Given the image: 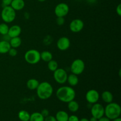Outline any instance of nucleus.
<instances>
[{
	"mask_svg": "<svg viewBox=\"0 0 121 121\" xmlns=\"http://www.w3.org/2000/svg\"><path fill=\"white\" fill-rule=\"evenodd\" d=\"M36 90L38 97L41 100L49 99L53 93V86L47 82H43L39 83Z\"/></svg>",
	"mask_w": 121,
	"mask_h": 121,
	"instance_id": "obj_2",
	"label": "nucleus"
},
{
	"mask_svg": "<svg viewBox=\"0 0 121 121\" xmlns=\"http://www.w3.org/2000/svg\"><path fill=\"white\" fill-rule=\"evenodd\" d=\"M98 121V119H97V118H95V117H92L89 120V121Z\"/></svg>",
	"mask_w": 121,
	"mask_h": 121,
	"instance_id": "obj_35",
	"label": "nucleus"
},
{
	"mask_svg": "<svg viewBox=\"0 0 121 121\" xmlns=\"http://www.w3.org/2000/svg\"><path fill=\"white\" fill-rule=\"evenodd\" d=\"M41 114L42 115L43 117L44 118H46L47 116L49 115V111H48V110L47 109H43L42 111H41Z\"/></svg>",
	"mask_w": 121,
	"mask_h": 121,
	"instance_id": "obj_31",
	"label": "nucleus"
},
{
	"mask_svg": "<svg viewBox=\"0 0 121 121\" xmlns=\"http://www.w3.org/2000/svg\"><path fill=\"white\" fill-rule=\"evenodd\" d=\"M65 22V18L61 17H58L56 19V22L59 26H62L64 24Z\"/></svg>",
	"mask_w": 121,
	"mask_h": 121,
	"instance_id": "obj_28",
	"label": "nucleus"
},
{
	"mask_svg": "<svg viewBox=\"0 0 121 121\" xmlns=\"http://www.w3.org/2000/svg\"><path fill=\"white\" fill-rule=\"evenodd\" d=\"M47 64V67H48V70H50L52 72H54L56 70H57L58 69V63L56 60H51L50 61H49Z\"/></svg>",
	"mask_w": 121,
	"mask_h": 121,
	"instance_id": "obj_25",
	"label": "nucleus"
},
{
	"mask_svg": "<svg viewBox=\"0 0 121 121\" xmlns=\"http://www.w3.org/2000/svg\"><path fill=\"white\" fill-rule=\"evenodd\" d=\"M12 1L13 0H2V4L3 7H5V6L10 5Z\"/></svg>",
	"mask_w": 121,
	"mask_h": 121,
	"instance_id": "obj_30",
	"label": "nucleus"
},
{
	"mask_svg": "<svg viewBox=\"0 0 121 121\" xmlns=\"http://www.w3.org/2000/svg\"><path fill=\"white\" fill-rule=\"evenodd\" d=\"M111 119H109L108 118H107L106 117H101L100 118H99V119H98V121H111Z\"/></svg>",
	"mask_w": 121,
	"mask_h": 121,
	"instance_id": "obj_34",
	"label": "nucleus"
},
{
	"mask_svg": "<svg viewBox=\"0 0 121 121\" xmlns=\"http://www.w3.org/2000/svg\"><path fill=\"white\" fill-rule=\"evenodd\" d=\"M17 53H18V52H17V50L16 48H12V47H11V48L9 49V52H8V54H9V55L11 57L16 56L17 54Z\"/></svg>",
	"mask_w": 121,
	"mask_h": 121,
	"instance_id": "obj_27",
	"label": "nucleus"
},
{
	"mask_svg": "<svg viewBox=\"0 0 121 121\" xmlns=\"http://www.w3.org/2000/svg\"><path fill=\"white\" fill-rule=\"evenodd\" d=\"M84 27V22L80 19H74L72 20L69 25L70 30L72 32L78 33L81 31Z\"/></svg>",
	"mask_w": 121,
	"mask_h": 121,
	"instance_id": "obj_10",
	"label": "nucleus"
},
{
	"mask_svg": "<svg viewBox=\"0 0 121 121\" xmlns=\"http://www.w3.org/2000/svg\"><path fill=\"white\" fill-rule=\"evenodd\" d=\"M39 82L35 79H30L27 82V87L31 91L36 90L39 85Z\"/></svg>",
	"mask_w": 121,
	"mask_h": 121,
	"instance_id": "obj_20",
	"label": "nucleus"
},
{
	"mask_svg": "<svg viewBox=\"0 0 121 121\" xmlns=\"http://www.w3.org/2000/svg\"><path fill=\"white\" fill-rule=\"evenodd\" d=\"M56 96L60 101L68 103L74 100L76 97V92L70 86H61L57 90Z\"/></svg>",
	"mask_w": 121,
	"mask_h": 121,
	"instance_id": "obj_1",
	"label": "nucleus"
},
{
	"mask_svg": "<svg viewBox=\"0 0 121 121\" xmlns=\"http://www.w3.org/2000/svg\"><path fill=\"white\" fill-rule=\"evenodd\" d=\"M44 121H57V120L54 116L48 115L46 118H44Z\"/></svg>",
	"mask_w": 121,
	"mask_h": 121,
	"instance_id": "obj_29",
	"label": "nucleus"
},
{
	"mask_svg": "<svg viewBox=\"0 0 121 121\" xmlns=\"http://www.w3.org/2000/svg\"><path fill=\"white\" fill-rule=\"evenodd\" d=\"M8 30H9V27L7 23L4 22L0 24V34L2 35L8 34Z\"/></svg>",
	"mask_w": 121,
	"mask_h": 121,
	"instance_id": "obj_26",
	"label": "nucleus"
},
{
	"mask_svg": "<svg viewBox=\"0 0 121 121\" xmlns=\"http://www.w3.org/2000/svg\"><path fill=\"white\" fill-rule=\"evenodd\" d=\"M112 121H121V118L120 117H118V118H115V119H112Z\"/></svg>",
	"mask_w": 121,
	"mask_h": 121,
	"instance_id": "obj_37",
	"label": "nucleus"
},
{
	"mask_svg": "<svg viewBox=\"0 0 121 121\" xmlns=\"http://www.w3.org/2000/svg\"><path fill=\"white\" fill-rule=\"evenodd\" d=\"M9 43L11 46V47L17 48L21 45L22 40H21V38L19 37H15L11 38Z\"/></svg>",
	"mask_w": 121,
	"mask_h": 121,
	"instance_id": "obj_19",
	"label": "nucleus"
},
{
	"mask_svg": "<svg viewBox=\"0 0 121 121\" xmlns=\"http://www.w3.org/2000/svg\"><path fill=\"white\" fill-rule=\"evenodd\" d=\"M116 11H117V13L118 14V15L119 16H121V4H118V5L117 7V8H116Z\"/></svg>",
	"mask_w": 121,
	"mask_h": 121,
	"instance_id": "obj_33",
	"label": "nucleus"
},
{
	"mask_svg": "<svg viewBox=\"0 0 121 121\" xmlns=\"http://www.w3.org/2000/svg\"><path fill=\"white\" fill-rule=\"evenodd\" d=\"M10 48L11 46L9 41H5V40L0 41V54L8 53Z\"/></svg>",
	"mask_w": 121,
	"mask_h": 121,
	"instance_id": "obj_15",
	"label": "nucleus"
},
{
	"mask_svg": "<svg viewBox=\"0 0 121 121\" xmlns=\"http://www.w3.org/2000/svg\"><path fill=\"white\" fill-rule=\"evenodd\" d=\"M79 121H89V120L86 118H83L82 119H79Z\"/></svg>",
	"mask_w": 121,
	"mask_h": 121,
	"instance_id": "obj_36",
	"label": "nucleus"
},
{
	"mask_svg": "<svg viewBox=\"0 0 121 121\" xmlns=\"http://www.w3.org/2000/svg\"><path fill=\"white\" fill-rule=\"evenodd\" d=\"M69 114L64 111H59L56 115V119L57 121H68Z\"/></svg>",
	"mask_w": 121,
	"mask_h": 121,
	"instance_id": "obj_17",
	"label": "nucleus"
},
{
	"mask_svg": "<svg viewBox=\"0 0 121 121\" xmlns=\"http://www.w3.org/2000/svg\"><path fill=\"white\" fill-rule=\"evenodd\" d=\"M69 12V7L67 4L64 2L58 4L54 8V13L57 17H65L68 14Z\"/></svg>",
	"mask_w": 121,
	"mask_h": 121,
	"instance_id": "obj_9",
	"label": "nucleus"
},
{
	"mask_svg": "<svg viewBox=\"0 0 121 121\" xmlns=\"http://www.w3.org/2000/svg\"><path fill=\"white\" fill-rule=\"evenodd\" d=\"M10 6L15 11L22 10L25 7V2L24 0H13Z\"/></svg>",
	"mask_w": 121,
	"mask_h": 121,
	"instance_id": "obj_14",
	"label": "nucleus"
},
{
	"mask_svg": "<svg viewBox=\"0 0 121 121\" xmlns=\"http://www.w3.org/2000/svg\"><path fill=\"white\" fill-rule=\"evenodd\" d=\"M69 110L72 112H76L79 110V105L78 102L76 100H71L70 102H68V105H67Z\"/></svg>",
	"mask_w": 121,
	"mask_h": 121,
	"instance_id": "obj_22",
	"label": "nucleus"
},
{
	"mask_svg": "<svg viewBox=\"0 0 121 121\" xmlns=\"http://www.w3.org/2000/svg\"><path fill=\"white\" fill-rule=\"evenodd\" d=\"M37 1H39V2H44L46 0H37Z\"/></svg>",
	"mask_w": 121,
	"mask_h": 121,
	"instance_id": "obj_38",
	"label": "nucleus"
},
{
	"mask_svg": "<svg viewBox=\"0 0 121 121\" xmlns=\"http://www.w3.org/2000/svg\"><path fill=\"white\" fill-rule=\"evenodd\" d=\"M1 17L4 22L5 23H11L15 20L16 13L10 5L5 6L3 7L1 11Z\"/></svg>",
	"mask_w": 121,
	"mask_h": 121,
	"instance_id": "obj_4",
	"label": "nucleus"
},
{
	"mask_svg": "<svg viewBox=\"0 0 121 121\" xmlns=\"http://www.w3.org/2000/svg\"><path fill=\"white\" fill-rule=\"evenodd\" d=\"M18 117L21 121H29L30 114L25 110H21L18 112Z\"/></svg>",
	"mask_w": 121,
	"mask_h": 121,
	"instance_id": "obj_23",
	"label": "nucleus"
},
{
	"mask_svg": "<svg viewBox=\"0 0 121 121\" xmlns=\"http://www.w3.org/2000/svg\"><path fill=\"white\" fill-rule=\"evenodd\" d=\"M44 118L40 112H34L30 115L29 121H44Z\"/></svg>",
	"mask_w": 121,
	"mask_h": 121,
	"instance_id": "obj_24",
	"label": "nucleus"
},
{
	"mask_svg": "<svg viewBox=\"0 0 121 121\" xmlns=\"http://www.w3.org/2000/svg\"><path fill=\"white\" fill-rule=\"evenodd\" d=\"M101 98L104 102L106 104H109L112 102L113 99V96L112 93L109 91H104L101 95Z\"/></svg>",
	"mask_w": 121,
	"mask_h": 121,
	"instance_id": "obj_16",
	"label": "nucleus"
},
{
	"mask_svg": "<svg viewBox=\"0 0 121 121\" xmlns=\"http://www.w3.org/2000/svg\"><path fill=\"white\" fill-rule=\"evenodd\" d=\"M40 57L43 61L45 62H48L53 59V55L52 53L48 51H43L40 53Z\"/></svg>",
	"mask_w": 121,
	"mask_h": 121,
	"instance_id": "obj_21",
	"label": "nucleus"
},
{
	"mask_svg": "<svg viewBox=\"0 0 121 121\" xmlns=\"http://www.w3.org/2000/svg\"><path fill=\"white\" fill-rule=\"evenodd\" d=\"M121 108L119 104L115 102L108 104L105 108V115L109 119L112 120L120 117Z\"/></svg>",
	"mask_w": 121,
	"mask_h": 121,
	"instance_id": "obj_3",
	"label": "nucleus"
},
{
	"mask_svg": "<svg viewBox=\"0 0 121 121\" xmlns=\"http://www.w3.org/2000/svg\"><path fill=\"white\" fill-rule=\"evenodd\" d=\"M67 81L71 86H75L79 83V78H78V75L72 73L67 76Z\"/></svg>",
	"mask_w": 121,
	"mask_h": 121,
	"instance_id": "obj_18",
	"label": "nucleus"
},
{
	"mask_svg": "<svg viewBox=\"0 0 121 121\" xmlns=\"http://www.w3.org/2000/svg\"><path fill=\"white\" fill-rule=\"evenodd\" d=\"M100 98L99 93L95 89H91L86 94V99L88 103L94 104L98 102Z\"/></svg>",
	"mask_w": 121,
	"mask_h": 121,
	"instance_id": "obj_11",
	"label": "nucleus"
},
{
	"mask_svg": "<svg viewBox=\"0 0 121 121\" xmlns=\"http://www.w3.org/2000/svg\"><path fill=\"white\" fill-rule=\"evenodd\" d=\"M91 112L92 117L98 119L105 115V108L100 104L96 103L91 107Z\"/></svg>",
	"mask_w": 121,
	"mask_h": 121,
	"instance_id": "obj_8",
	"label": "nucleus"
},
{
	"mask_svg": "<svg viewBox=\"0 0 121 121\" xmlns=\"http://www.w3.org/2000/svg\"><path fill=\"white\" fill-rule=\"evenodd\" d=\"M24 59L28 63L35 65L41 60L40 53L35 49H31L27 51L24 54Z\"/></svg>",
	"mask_w": 121,
	"mask_h": 121,
	"instance_id": "obj_5",
	"label": "nucleus"
},
{
	"mask_svg": "<svg viewBox=\"0 0 121 121\" xmlns=\"http://www.w3.org/2000/svg\"><path fill=\"white\" fill-rule=\"evenodd\" d=\"M70 46V41L66 37H61L57 41V47L60 50L65 51Z\"/></svg>",
	"mask_w": 121,
	"mask_h": 121,
	"instance_id": "obj_12",
	"label": "nucleus"
},
{
	"mask_svg": "<svg viewBox=\"0 0 121 121\" xmlns=\"http://www.w3.org/2000/svg\"><path fill=\"white\" fill-rule=\"evenodd\" d=\"M85 64L83 60L78 59L72 62L70 66V70L72 73L76 75L81 74L85 70Z\"/></svg>",
	"mask_w": 121,
	"mask_h": 121,
	"instance_id": "obj_6",
	"label": "nucleus"
},
{
	"mask_svg": "<svg viewBox=\"0 0 121 121\" xmlns=\"http://www.w3.org/2000/svg\"><path fill=\"white\" fill-rule=\"evenodd\" d=\"M68 121H79V119L77 116L73 115L69 117Z\"/></svg>",
	"mask_w": 121,
	"mask_h": 121,
	"instance_id": "obj_32",
	"label": "nucleus"
},
{
	"mask_svg": "<svg viewBox=\"0 0 121 121\" xmlns=\"http://www.w3.org/2000/svg\"><path fill=\"white\" fill-rule=\"evenodd\" d=\"M21 33V28L18 25H14L11 27H9L8 35L11 38L19 37Z\"/></svg>",
	"mask_w": 121,
	"mask_h": 121,
	"instance_id": "obj_13",
	"label": "nucleus"
},
{
	"mask_svg": "<svg viewBox=\"0 0 121 121\" xmlns=\"http://www.w3.org/2000/svg\"><path fill=\"white\" fill-rule=\"evenodd\" d=\"M67 73L65 69L58 68L53 73V78L54 80L59 84H64L67 82Z\"/></svg>",
	"mask_w": 121,
	"mask_h": 121,
	"instance_id": "obj_7",
	"label": "nucleus"
}]
</instances>
